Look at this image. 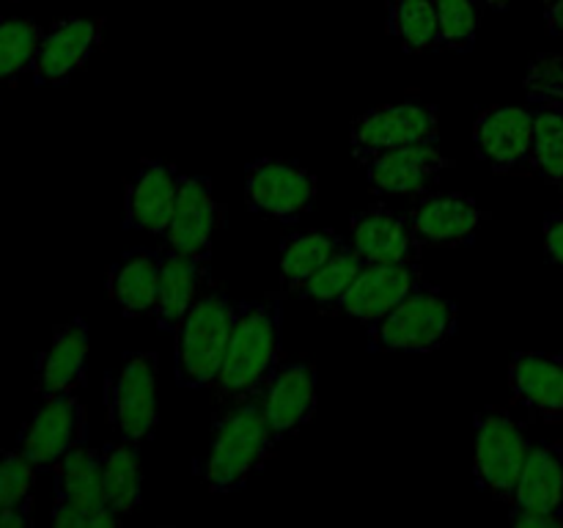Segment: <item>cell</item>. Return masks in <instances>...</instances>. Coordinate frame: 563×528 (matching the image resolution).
<instances>
[{"mask_svg":"<svg viewBox=\"0 0 563 528\" xmlns=\"http://www.w3.org/2000/svg\"><path fill=\"white\" fill-rule=\"evenodd\" d=\"M423 280L421 267L416 264H379L368 262L350 286L344 297L339 300V311L346 317L357 319L361 324L372 328L377 319L394 306H399L412 289Z\"/></svg>","mask_w":563,"mask_h":528,"instance_id":"4fadbf2b","label":"cell"},{"mask_svg":"<svg viewBox=\"0 0 563 528\" xmlns=\"http://www.w3.org/2000/svg\"><path fill=\"white\" fill-rule=\"evenodd\" d=\"M104 504L124 520L141 504V454L135 440L119 438L102 446Z\"/></svg>","mask_w":563,"mask_h":528,"instance_id":"d4e9b609","label":"cell"},{"mask_svg":"<svg viewBox=\"0 0 563 528\" xmlns=\"http://www.w3.org/2000/svg\"><path fill=\"white\" fill-rule=\"evenodd\" d=\"M88 324L86 319H71V322L55 328L53 341L47 352L38 358L36 369V394L42 399L58 394H71L86 383L88 372Z\"/></svg>","mask_w":563,"mask_h":528,"instance_id":"ffe728a7","label":"cell"},{"mask_svg":"<svg viewBox=\"0 0 563 528\" xmlns=\"http://www.w3.org/2000/svg\"><path fill=\"white\" fill-rule=\"evenodd\" d=\"M352 245L366 262L379 264H416L423 248L410 220L379 204L352 218Z\"/></svg>","mask_w":563,"mask_h":528,"instance_id":"ac0fdd59","label":"cell"},{"mask_svg":"<svg viewBox=\"0 0 563 528\" xmlns=\"http://www.w3.org/2000/svg\"><path fill=\"white\" fill-rule=\"evenodd\" d=\"M451 165L438 143H416L366 160V179L385 196H421Z\"/></svg>","mask_w":563,"mask_h":528,"instance_id":"5bb4252c","label":"cell"},{"mask_svg":"<svg viewBox=\"0 0 563 528\" xmlns=\"http://www.w3.org/2000/svg\"><path fill=\"white\" fill-rule=\"evenodd\" d=\"M0 97H3V86H0Z\"/></svg>","mask_w":563,"mask_h":528,"instance_id":"b9f144b4","label":"cell"},{"mask_svg":"<svg viewBox=\"0 0 563 528\" xmlns=\"http://www.w3.org/2000/svg\"><path fill=\"white\" fill-rule=\"evenodd\" d=\"M80 443H88V410L77 391L42 399L16 438V449L36 468H53Z\"/></svg>","mask_w":563,"mask_h":528,"instance_id":"ba28073f","label":"cell"},{"mask_svg":"<svg viewBox=\"0 0 563 528\" xmlns=\"http://www.w3.org/2000/svg\"><path fill=\"white\" fill-rule=\"evenodd\" d=\"M102 42V20H82L69 16L58 20L44 31L38 44L36 61L31 66V75L36 86H55V82L69 80L75 72L91 61Z\"/></svg>","mask_w":563,"mask_h":528,"instance_id":"7c38bea8","label":"cell"},{"mask_svg":"<svg viewBox=\"0 0 563 528\" xmlns=\"http://www.w3.org/2000/svg\"><path fill=\"white\" fill-rule=\"evenodd\" d=\"M275 446L278 438L269 429L264 396L225 407L209 440L203 482L212 493H236L247 487L275 454Z\"/></svg>","mask_w":563,"mask_h":528,"instance_id":"7a4b0ae2","label":"cell"},{"mask_svg":"<svg viewBox=\"0 0 563 528\" xmlns=\"http://www.w3.org/2000/svg\"><path fill=\"white\" fill-rule=\"evenodd\" d=\"M245 201L267 218L297 220L317 201V176L291 160H256L247 165Z\"/></svg>","mask_w":563,"mask_h":528,"instance_id":"9c48e42d","label":"cell"},{"mask_svg":"<svg viewBox=\"0 0 563 528\" xmlns=\"http://www.w3.org/2000/svg\"><path fill=\"white\" fill-rule=\"evenodd\" d=\"M234 311L236 306L223 286H203L176 330V383L181 388H212L229 350Z\"/></svg>","mask_w":563,"mask_h":528,"instance_id":"3957f363","label":"cell"},{"mask_svg":"<svg viewBox=\"0 0 563 528\" xmlns=\"http://www.w3.org/2000/svg\"><path fill=\"white\" fill-rule=\"evenodd\" d=\"M478 0H438L440 50L467 53L476 44L478 31Z\"/></svg>","mask_w":563,"mask_h":528,"instance_id":"4dcf8cb0","label":"cell"},{"mask_svg":"<svg viewBox=\"0 0 563 528\" xmlns=\"http://www.w3.org/2000/svg\"><path fill=\"white\" fill-rule=\"evenodd\" d=\"M55 501L82 506V509H99L104 504L102 487V449L80 443L66 451L53 465Z\"/></svg>","mask_w":563,"mask_h":528,"instance_id":"cb8c5ba5","label":"cell"},{"mask_svg":"<svg viewBox=\"0 0 563 528\" xmlns=\"http://www.w3.org/2000/svg\"><path fill=\"white\" fill-rule=\"evenodd\" d=\"M559 187H561V209H563V182H561V185H559Z\"/></svg>","mask_w":563,"mask_h":528,"instance_id":"ab89813d","label":"cell"},{"mask_svg":"<svg viewBox=\"0 0 563 528\" xmlns=\"http://www.w3.org/2000/svg\"><path fill=\"white\" fill-rule=\"evenodd\" d=\"M388 33L405 47V53L438 50V0H396V3H390Z\"/></svg>","mask_w":563,"mask_h":528,"instance_id":"4316f807","label":"cell"},{"mask_svg":"<svg viewBox=\"0 0 563 528\" xmlns=\"http://www.w3.org/2000/svg\"><path fill=\"white\" fill-rule=\"evenodd\" d=\"M31 526V504L3 506L0 509V528H25Z\"/></svg>","mask_w":563,"mask_h":528,"instance_id":"8d00e7d4","label":"cell"},{"mask_svg":"<svg viewBox=\"0 0 563 528\" xmlns=\"http://www.w3.org/2000/svg\"><path fill=\"white\" fill-rule=\"evenodd\" d=\"M352 152L361 163L390 152V148L416 146L440 141V113L434 105L407 99L396 105H379L357 116L352 124Z\"/></svg>","mask_w":563,"mask_h":528,"instance_id":"52a82bcc","label":"cell"},{"mask_svg":"<svg viewBox=\"0 0 563 528\" xmlns=\"http://www.w3.org/2000/svg\"><path fill=\"white\" fill-rule=\"evenodd\" d=\"M179 170L165 160H143L135 176L126 182L124 193V226L146 231L152 237H165L174 215Z\"/></svg>","mask_w":563,"mask_h":528,"instance_id":"9a60e30c","label":"cell"},{"mask_svg":"<svg viewBox=\"0 0 563 528\" xmlns=\"http://www.w3.org/2000/svg\"><path fill=\"white\" fill-rule=\"evenodd\" d=\"M412 231L421 245H465L482 226L484 212L471 196L462 193H429L410 215Z\"/></svg>","mask_w":563,"mask_h":528,"instance_id":"e0dca14e","label":"cell"},{"mask_svg":"<svg viewBox=\"0 0 563 528\" xmlns=\"http://www.w3.org/2000/svg\"><path fill=\"white\" fill-rule=\"evenodd\" d=\"M482 6H487V9H495V11H506L509 9L511 0H478Z\"/></svg>","mask_w":563,"mask_h":528,"instance_id":"f35d334b","label":"cell"},{"mask_svg":"<svg viewBox=\"0 0 563 528\" xmlns=\"http://www.w3.org/2000/svg\"><path fill=\"white\" fill-rule=\"evenodd\" d=\"M280 352V297L267 295L262 300L240 302L223 366L209 388L214 405L231 407L267 394L269 383L284 366Z\"/></svg>","mask_w":563,"mask_h":528,"instance_id":"6da1fadb","label":"cell"},{"mask_svg":"<svg viewBox=\"0 0 563 528\" xmlns=\"http://www.w3.org/2000/svg\"><path fill=\"white\" fill-rule=\"evenodd\" d=\"M478 157L498 174H533V110L495 105L473 124Z\"/></svg>","mask_w":563,"mask_h":528,"instance_id":"8fae6325","label":"cell"},{"mask_svg":"<svg viewBox=\"0 0 563 528\" xmlns=\"http://www.w3.org/2000/svg\"><path fill=\"white\" fill-rule=\"evenodd\" d=\"M157 352H135L104 380V405L110 427L119 438L143 443L154 435L157 413Z\"/></svg>","mask_w":563,"mask_h":528,"instance_id":"8992f818","label":"cell"},{"mask_svg":"<svg viewBox=\"0 0 563 528\" xmlns=\"http://www.w3.org/2000/svg\"><path fill=\"white\" fill-rule=\"evenodd\" d=\"M53 522L58 528H115L121 522V517L110 506L82 509V506L66 504V501H55Z\"/></svg>","mask_w":563,"mask_h":528,"instance_id":"836d02e7","label":"cell"},{"mask_svg":"<svg viewBox=\"0 0 563 528\" xmlns=\"http://www.w3.org/2000/svg\"><path fill=\"white\" fill-rule=\"evenodd\" d=\"M38 468L20 449L0 451V509L31 504Z\"/></svg>","mask_w":563,"mask_h":528,"instance_id":"1f68e13d","label":"cell"},{"mask_svg":"<svg viewBox=\"0 0 563 528\" xmlns=\"http://www.w3.org/2000/svg\"><path fill=\"white\" fill-rule=\"evenodd\" d=\"M366 258L355 251V245H341L322 267L317 270L311 280L300 289L302 300L313 302V306L322 308H335L341 297L350 292V286L355 284V278L361 275V270L366 267Z\"/></svg>","mask_w":563,"mask_h":528,"instance_id":"83f0119b","label":"cell"},{"mask_svg":"<svg viewBox=\"0 0 563 528\" xmlns=\"http://www.w3.org/2000/svg\"><path fill=\"white\" fill-rule=\"evenodd\" d=\"M511 509L563 517V449L561 443L531 446L517 482Z\"/></svg>","mask_w":563,"mask_h":528,"instance_id":"603a6c76","label":"cell"},{"mask_svg":"<svg viewBox=\"0 0 563 528\" xmlns=\"http://www.w3.org/2000/svg\"><path fill=\"white\" fill-rule=\"evenodd\" d=\"M42 36L44 28L36 20H27V16L0 20V82L31 72Z\"/></svg>","mask_w":563,"mask_h":528,"instance_id":"f546056e","label":"cell"},{"mask_svg":"<svg viewBox=\"0 0 563 528\" xmlns=\"http://www.w3.org/2000/svg\"><path fill=\"white\" fill-rule=\"evenodd\" d=\"M264 410L278 443L300 432L317 413V369L311 363H284L264 394Z\"/></svg>","mask_w":563,"mask_h":528,"instance_id":"d6986e66","label":"cell"},{"mask_svg":"<svg viewBox=\"0 0 563 528\" xmlns=\"http://www.w3.org/2000/svg\"><path fill=\"white\" fill-rule=\"evenodd\" d=\"M542 3H544V6H548V3H555V0H542Z\"/></svg>","mask_w":563,"mask_h":528,"instance_id":"60d3db41","label":"cell"},{"mask_svg":"<svg viewBox=\"0 0 563 528\" xmlns=\"http://www.w3.org/2000/svg\"><path fill=\"white\" fill-rule=\"evenodd\" d=\"M526 94L531 102H563V53H542L528 64Z\"/></svg>","mask_w":563,"mask_h":528,"instance_id":"d6a6232c","label":"cell"},{"mask_svg":"<svg viewBox=\"0 0 563 528\" xmlns=\"http://www.w3.org/2000/svg\"><path fill=\"white\" fill-rule=\"evenodd\" d=\"M159 270H163V253L148 248H132L115 258L108 273V295L124 317L141 319L154 314Z\"/></svg>","mask_w":563,"mask_h":528,"instance_id":"44dd1931","label":"cell"},{"mask_svg":"<svg viewBox=\"0 0 563 528\" xmlns=\"http://www.w3.org/2000/svg\"><path fill=\"white\" fill-rule=\"evenodd\" d=\"M533 174L563 182V102H533Z\"/></svg>","mask_w":563,"mask_h":528,"instance_id":"f1b7e54d","label":"cell"},{"mask_svg":"<svg viewBox=\"0 0 563 528\" xmlns=\"http://www.w3.org/2000/svg\"><path fill=\"white\" fill-rule=\"evenodd\" d=\"M509 385L528 416L544 424H563V358L517 352L509 363Z\"/></svg>","mask_w":563,"mask_h":528,"instance_id":"2e32d148","label":"cell"},{"mask_svg":"<svg viewBox=\"0 0 563 528\" xmlns=\"http://www.w3.org/2000/svg\"><path fill=\"white\" fill-rule=\"evenodd\" d=\"M456 306L434 284H421L368 328L372 352H434L454 336Z\"/></svg>","mask_w":563,"mask_h":528,"instance_id":"277c9868","label":"cell"},{"mask_svg":"<svg viewBox=\"0 0 563 528\" xmlns=\"http://www.w3.org/2000/svg\"><path fill=\"white\" fill-rule=\"evenodd\" d=\"M544 251H548L550 262L563 273V209L548 215L544 220Z\"/></svg>","mask_w":563,"mask_h":528,"instance_id":"e575fe53","label":"cell"},{"mask_svg":"<svg viewBox=\"0 0 563 528\" xmlns=\"http://www.w3.org/2000/svg\"><path fill=\"white\" fill-rule=\"evenodd\" d=\"M544 25H548V33L563 38V0L544 6Z\"/></svg>","mask_w":563,"mask_h":528,"instance_id":"74e56055","label":"cell"},{"mask_svg":"<svg viewBox=\"0 0 563 528\" xmlns=\"http://www.w3.org/2000/svg\"><path fill=\"white\" fill-rule=\"evenodd\" d=\"M509 520L515 528H561L563 526L561 515H542V512L511 509Z\"/></svg>","mask_w":563,"mask_h":528,"instance_id":"d590c367","label":"cell"},{"mask_svg":"<svg viewBox=\"0 0 563 528\" xmlns=\"http://www.w3.org/2000/svg\"><path fill=\"white\" fill-rule=\"evenodd\" d=\"M223 204L214 198L209 179L196 174H179L176 187L174 215H170L165 245L185 256L209 262L214 245V234L223 226Z\"/></svg>","mask_w":563,"mask_h":528,"instance_id":"30bf717a","label":"cell"},{"mask_svg":"<svg viewBox=\"0 0 563 528\" xmlns=\"http://www.w3.org/2000/svg\"><path fill=\"white\" fill-rule=\"evenodd\" d=\"M531 451L526 429L504 407H484L473 421V473L478 487L511 506Z\"/></svg>","mask_w":563,"mask_h":528,"instance_id":"5b68a950","label":"cell"},{"mask_svg":"<svg viewBox=\"0 0 563 528\" xmlns=\"http://www.w3.org/2000/svg\"><path fill=\"white\" fill-rule=\"evenodd\" d=\"M341 245L344 240L333 229H311L289 237L280 251V280H284L286 295H300L302 286Z\"/></svg>","mask_w":563,"mask_h":528,"instance_id":"484cf974","label":"cell"},{"mask_svg":"<svg viewBox=\"0 0 563 528\" xmlns=\"http://www.w3.org/2000/svg\"><path fill=\"white\" fill-rule=\"evenodd\" d=\"M207 264L201 258L185 256V253L165 251L163 253V270H159V292L157 306H154V322L165 333H176L179 324L185 322L187 311L198 295L207 286Z\"/></svg>","mask_w":563,"mask_h":528,"instance_id":"7402d4cb","label":"cell"}]
</instances>
